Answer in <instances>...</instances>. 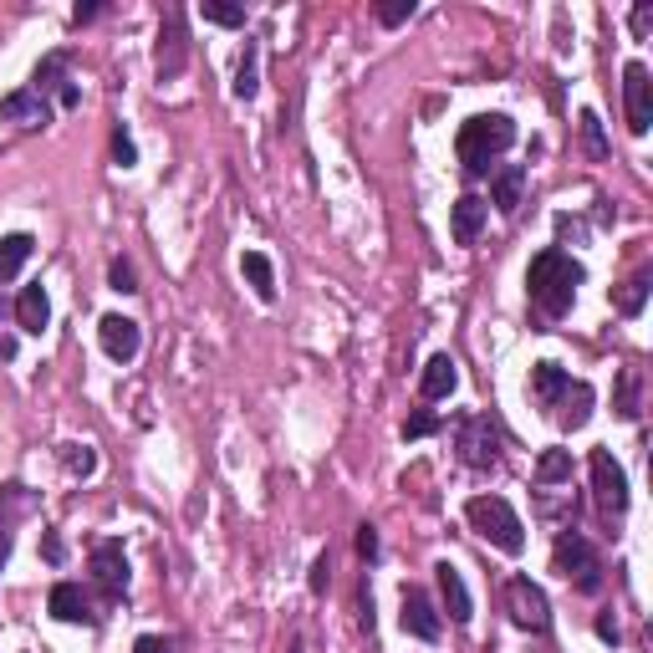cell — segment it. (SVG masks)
I'll return each mask as SVG.
<instances>
[{
	"label": "cell",
	"instance_id": "1",
	"mask_svg": "<svg viewBox=\"0 0 653 653\" xmlns=\"http://www.w3.org/2000/svg\"><path fill=\"white\" fill-rule=\"evenodd\" d=\"M587 281V271H582V261H572L567 251H541L531 261V271H526V296H531V307L541 312V317H567L572 312V302H577V286Z\"/></svg>",
	"mask_w": 653,
	"mask_h": 653
},
{
	"label": "cell",
	"instance_id": "2",
	"mask_svg": "<svg viewBox=\"0 0 653 653\" xmlns=\"http://www.w3.org/2000/svg\"><path fill=\"white\" fill-rule=\"evenodd\" d=\"M510 144H516V123H510L506 113H481V118L460 123V138H454L460 164H465L470 179H485V173H491V159H501Z\"/></svg>",
	"mask_w": 653,
	"mask_h": 653
},
{
	"label": "cell",
	"instance_id": "3",
	"mask_svg": "<svg viewBox=\"0 0 653 653\" xmlns=\"http://www.w3.org/2000/svg\"><path fill=\"white\" fill-rule=\"evenodd\" d=\"M465 520L491 541V547L506 551V557H520V551H526V526H520V516L510 510V501H501V495H475V501L465 506Z\"/></svg>",
	"mask_w": 653,
	"mask_h": 653
},
{
	"label": "cell",
	"instance_id": "4",
	"mask_svg": "<svg viewBox=\"0 0 653 653\" xmlns=\"http://www.w3.org/2000/svg\"><path fill=\"white\" fill-rule=\"evenodd\" d=\"M551 567H557L567 582L577 587V592H598L602 587V557L592 551V541L577 531H561L557 547H551Z\"/></svg>",
	"mask_w": 653,
	"mask_h": 653
},
{
	"label": "cell",
	"instance_id": "5",
	"mask_svg": "<svg viewBox=\"0 0 653 653\" xmlns=\"http://www.w3.org/2000/svg\"><path fill=\"white\" fill-rule=\"evenodd\" d=\"M623 113H628V134H649L653 128V77L643 62L623 67Z\"/></svg>",
	"mask_w": 653,
	"mask_h": 653
},
{
	"label": "cell",
	"instance_id": "6",
	"mask_svg": "<svg viewBox=\"0 0 653 653\" xmlns=\"http://www.w3.org/2000/svg\"><path fill=\"white\" fill-rule=\"evenodd\" d=\"M506 602H510V618H516L526 633H547L551 628V608H547V592L531 582V577H510L506 587Z\"/></svg>",
	"mask_w": 653,
	"mask_h": 653
},
{
	"label": "cell",
	"instance_id": "7",
	"mask_svg": "<svg viewBox=\"0 0 653 653\" xmlns=\"http://www.w3.org/2000/svg\"><path fill=\"white\" fill-rule=\"evenodd\" d=\"M460 460H465L470 470H495L501 465V434L491 429V419L470 413L465 424H460Z\"/></svg>",
	"mask_w": 653,
	"mask_h": 653
},
{
	"label": "cell",
	"instance_id": "8",
	"mask_svg": "<svg viewBox=\"0 0 653 653\" xmlns=\"http://www.w3.org/2000/svg\"><path fill=\"white\" fill-rule=\"evenodd\" d=\"M592 491H598V506L608 516H623L628 510V475L608 450H592Z\"/></svg>",
	"mask_w": 653,
	"mask_h": 653
},
{
	"label": "cell",
	"instance_id": "9",
	"mask_svg": "<svg viewBox=\"0 0 653 653\" xmlns=\"http://www.w3.org/2000/svg\"><path fill=\"white\" fill-rule=\"evenodd\" d=\"M93 582L103 587V598L128 592V551H123V541H97L93 547Z\"/></svg>",
	"mask_w": 653,
	"mask_h": 653
},
{
	"label": "cell",
	"instance_id": "10",
	"mask_svg": "<svg viewBox=\"0 0 653 653\" xmlns=\"http://www.w3.org/2000/svg\"><path fill=\"white\" fill-rule=\"evenodd\" d=\"M189 62V31H185V11H169L159 27V82L179 77Z\"/></svg>",
	"mask_w": 653,
	"mask_h": 653
},
{
	"label": "cell",
	"instance_id": "11",
	"mask_svg": "<svg viewBox=\"0 0 653 653\" xmlns=\"http://www.w3.org/2000/svg\"><path fill=\"white\" fill-rule=\"evenodd\" d=\"M97 337H103V352L113 362H134L138 347H144V333H138L134 317H118V312H107L103 322H97Z\"/></svg>",
	"mask_w": 653,
	"mask_h": 653
},
{
	"label": "cell",
	"instance_id": "12",
	"mask_svg": "<svg viewBox=\"0 0 653 653\" xmlns=\"http://www.w3.org/2000/svg\"><path fill=\"white\" fill-rule=\"evenodd\" d=\"M440 608L429 602V592H419V587H403V633L409 639H424V643H434L440 639Z\"/></svg>",
	"mask_w": 653,
	"mask_h": 653
},
{
	"label": "cell",
	"instance_id": "13",
	"mask_svg": "<svg viewBox=\"0 0 653 653\" xmlns=\"http://www.w3.org/2000/svg\"><path fill=\"white\" fill-rule=\"evenodd\" d=\"M52 118V107L36 87H21V93L0 97V123H15V128H41V123Z\"/></svg>",
	"mask_w": 653,
	"mask_h": 653
},
{
	"label": "cell",
	"instance_id": "14",
	"mask_svg": "<svg viewBox=\"0 0 653 653\" xmlns=\"http://www.w3.org/2000/svg\"><path fill=\"white\" fill-rule=\"evenodd\" d=\"M454 388H460V368H454L450 352H434V358L424 362V373H419V393H424L429 403H440L450 399Z\"/></svg>",
	"mask_w": 653,
	"mask_h": 653
},
{
	"label": "cell",
	"instance_id": "15",
	"mask_svg": "<svg viewBox=\"0 0 653 653\" xmlns=\"http://www.w3.org/2000/svg\"><path fill=\"white\" fill-rule=\"evenodd\" d=\"M485 220H491V204L465 194V200H454V214H450V230H454V245H475L481 241Z\"/></svg>",
	"mask_w": 653,
	"mask_h": 653
},
{
	"label": "cell",
	"instance_id": "16",
	"mask_svg": "<svg viewBox=\"0 0 653 653\" xmlns=\"http://www.w3.org/2000/svg\"><path fill=\"white\" fill-rule=\"evenodd\" d=\"M551 413H557V424H567V429H582L587 419H592V383H582V378H572V383L561 388V399L551 403Z\"/></svg>",
	"mask_w": 653,
	"mask_h": 653
},
{
	"label": "cell",
	"instance_id": "17",
	"mask_svg": "<svg viewBox=\"0 0 653 653\" xmlns=\"http://www.w3.org/2000/svg\"><path fill=\"white\" fill-rule=\"evenodd\" d=\"M434 572H440V598H444V613H450L454 623H470V618H475V602H470V587H465V577L454 572L450 561H440Z\"/></svg>",
	"mask_w": 653,
	"mask_h": 653
},
{
	"label": "cell",
	"instance_id": "18",
	"mask_svg": "<svg viewBox=\"0 0 653 653\" xmlns=\"http://www.w3.org/2000/svg\"><path fill=\"white\" fill-rule=\"evenodd\" d=\"M15 322H21V333L41 337L52 327V302H46V286H27V292L15 296Z\"/></svg>",
	"mask_w": 653,
	"mask_h": 653
},
{
	"label": "cell",
	"instance_id": "19",
	"mask_svg": "<svg viewBox=\"0 0 653 653\" xmlns=\"http://www.w3.org/2000/svg\"><path fill=\"white\" fill-rule=\"evenodd\" d=\"M520 194H526V169H520V164H506V169L491 173V204L501 214H516Z\"/></svg>",
	"mask_w": 653,
	"mask_h": 653
},
{
	"label": "cell",
	"instance_id": "20",
	"mask_svg": "<svg viewBox=\"0 0 653 653\" xmlns=\"http://www.w3.org/2000/svg\"><path fill=\"white\" fill-rule=\"evenodd\" d=\"M52 618H62V623H97V613L87 608V592L77 582L52 587Z\"/></svg>",
	"mask_w": 653,
	"mask_h": 653
},
{
	"label": "cell",
	"instance_id": "21",
	"mask_svg": "<svg viewBox=\"0 0 653 653\" xmlns=\"http://www.w3.org/2000/svg\"><path fill=\"white\" fill-rule=\"evenodd\" d=\"M241 271L245 281H251V292L261 296V302H276V271H271V261L261 251H245L241 255Z\"/></svg>",
	"mask_w": 653,
	"mask_h": 653
},
{
	"label": "cell",
	"instance_id": "22",
	"mask_svg": "<svg viewBox=\"0 0 653 653\" xmlns=\"http://www.w3.org/2000/svg\"><path fill=\"white\" fill-rule=\"evenodd\" d=\"M572 383V373H561L557 362H536V373H531V393L541 409H551V403L561 399V388Z\"/></svg>",
	"mask_w": 653,
	"mask_h": 653
},
{
	"label": "cell",
	"instance_id": "23",
	"mask_svg": "<svg viewBox=\"0 0 653 653\" xmlns=\"http://www.w3.org/2000/svg\"><path fill=\"white\" fill-rule=\"evenodd\" d=\"M31 251H36V241H31V235H6V241H0V281L21 276V266L31 261Z\"/></svg>",
	"mask_w": 653,
	"mask_h": 653
},
{
	"label": "cell",
	"instance_id": "24",
	"mask_svg": "<svg viewBox=\"0 0 653 653\" xmlns=\"http://www.w3.org/2000/svg\"><path fill=\"white\" fill-rule=\"evenodd\" d=\"M255 41H245V52H241V67H235V97H245L251 103L255 93H261V67H255Z\"/></svg>",
	"mask_w": 653,
	"mask_h": 653
},
{
	"label": "cell",
	"instance_id": "25",
	"mask_svg": "<svg viewBox=\"0 0 653 653\" xmlns=\"http://www.w3.org/2000/svg\"><path fill=\"white\" fill-rule=\"evenodd\" d=\"M572 475V454L567 450H547L541 454V465H536V481L541 485H557V481H567Z\"/></svg>",
	"mask_w": 653,
	"mask_h": 653
},
{
	"label": "cell",
	"instance_id": "26",
	"mask_svg": "<svg viewBox=\"0 0 653 653\" xmlns=\"http://www.w3.org/2000/svg\"><path fill=\"white\" fill-rule=\"evenodd\" d=\"M643 302H649V276H633L618 286V312H623V317H639Z\"/></svg>",
	"mask_w": 653,
	"mask_h": 653
},
{
	"label": "cell",
	"instance_id": "27",
	"mask_svg": "<svg viewBox=\"0 0 653 653\" xmlns=\"http://www.w3.org/2000/svg\"><path fill=\"white\" fill-rule=\"evenodd\" d=\"M429 434H440V413L434 409H419L403 419V440H429Z\"/></svg>",
	"mask_w": 653,
	"mask_h": 653
},
{
	"label": "cell",
	"instance_id": "28",
	"mask_svg": "<svg viewBox=\"0 0 653 653\" xmlns=\"http://www.w3.org/2000/svg\"><path fill=\"white\" fill-rule=\"evenodd\" d=\"M62 465H67V475H93L97 454L87 450V444H62Z\"/></svg>",
	"mask_w": 653,
	"mask_h": 653
},
{
	"label": "cell",
	"instance_id": "29",
	"mask_svg": "<svg viewBox=\"0 0 653 653\" xmlns=\"http://www.w3.org/2000/svg\"><path fill=\"white\" fill-rule=\"evenodd\" d=\"M582 138H587V154H592V159H602V154H608V144H602V123H598V113H592V107L582 113Z\"/></svg>",
	"mask_w": 653,
	"mask_h": 653
},
{
	"label": "cell",
	"instance_id": "30",
	"mask_svg": "<svg viewBox=\"0 0 653 653\" xmlns=\"http://www.w3.org/2000/svg\"><path fill=\"white\" fill-rule=\"evenodd\" d=\"M107 281H113V292H123V296H134V292H138V276H134V266H128V261H113Z\"/></svg>",
	"mask_w": 653,
	"mask_h": 653
},
{
	"label": "cell",
	"instance_id": "31",
	"mask_svg": "<svg viewBox=\"0 0 653 653\" xmlns=\"http://www.w3.org/2000/svg\"><path fill=\"white\" fill-rule=\"evenodd\" d=\"M204 21H214V27H245V11L241 6H204Z\"/></svg>",
	"mask_w": 653,
	"mask_h": 653
},
{
	"label": "cell",
	"instance_id": "32",
	"mask_svg": "<svg viewBox=\"0 0 653 653\" xmlns=\"http://www.w3.org/2000/svg\"><path fill=\"white\" fill-rule=\"evenodd\" d=\"M409 15H413V0H388V6H378V21H383V27H403Z\"/></svg>",
	"mask_w": 653,
	"mask_h": 653
},
{
	"label": "cell",
	"instance_id": "33",
	"mask_svg": "<svg viewBox=\"0 0 653 653\" xmlns=\"http://www.w3.org/2000/svg\"><path fill=\"white\" fill-rule=\"evenodd\" d=\"M113 159H118V169H134V164H138V148H134V138L123 134V128L113 134Z\"/></svg>",
	"mask_w": 653,
	"mask_h": 653
},
{
	"label": "cell",
	"instance_id": "34",
	"mask_svg": "<svg viewBox=\"0 0 653 653\" xmlns=\"http://www.w3.org/2000/svg\"><path fill=\"white\" fill-rule=\"evenodd\" d=\"M358 557H362V561H373V557H378V531H373V526H362V531H358Z\"/></svg>",
	"mask_w": 653,
	"mask_h": 653
},
{
	"label": "cell",
	"instance_id": "35",
	"mask_svg": "<svg viewBox=\"0 0 653 653\" xmlns=\"http://www.w3.org/2000/svg\"><path fill=\"white\" fill-rule=\"evenodd\" d=\"M649 27H653V11H649V6H639V11H633V31L649 36Z\"/></svg>",
	"mask_w": 653,
	"mask_h": 653
},
{
	"label": "cell",
	"instance_id": "36",
	"mask_svg": "<svg viewBox=\"0 0 653 653\" xmlns=\"http://www.w3.org/2000/svg\"><path fill=\"white\" fill-rule=\"evenodd\" d=\"M134 653H169V643H164V639H138Z\"/></svg>",
	"mask_w": 653,
	"mask_h": 653
},
{
	"label": "cell",
	"instance_id": "37",
	"mask_svg": "<svg viewBox=\"0 0 653 653\" xmlns=\"http://www.w3.org/2000/svg\"><path fill=\"white\" fill-rule=\"evenodd\" d=\"M598 639L618 643V623H613V618H608V613H602V618H598Z\"/></svg>",
	"mask_w": 653,
	"mask_h": 653
},
{
	"label": "cell",
	"instance_id": "38",
	"mask_svg": "<svg viewBox=\"0 0 653 653\" xmlns=\"http://www.w3.org/2000/svg\"><path fill=\"white\" fill-rule=\"evenodd\" d=\"M97 11H103V6H77V11H72V21H77V27H87V21H97Z\"/></svg>",
	"mask_w": 653,
	"mask_h": 653
},
{
	"label": "cell",
	"instance_id": "39",
	"mask_svg": "<svg viewBox=\"0 0 653 653\" xmlns=\"http://www.w3.org/2000/svg\"><path fill=\"white\" fill-rule=\"evenodd\" d=\"M41 551H46V561H62V541H56V536H46V541H41Z\"/></svg>",
	"mask_w": 653,
	"mask_h": 653
},
{
	"label": "cell",
	"instance_id": "40",
	"mask_svg": "<svg viewBox=\"0 0 653 653\" xmlns=\"http://www.w3.org/2000/svg\"><path fill=\"white\" fill-rule=\"evenodd\" d=\"M312 587H317V592H322V587H327V557L317 561V572H312Z\"/></svg>",
	"mask_w": 653,
	"mask_h": 653
}]
</instances>
